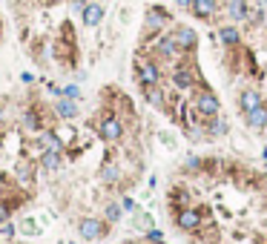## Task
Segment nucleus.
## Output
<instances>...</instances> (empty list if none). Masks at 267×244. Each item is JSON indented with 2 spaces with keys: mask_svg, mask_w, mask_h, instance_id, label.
<instances>
[{
  "mask_svg": "<svg viewBox=\"0 0 267 244\" xmlns=\"http://www.w3.org/2000/svg\"><path fill=\"white\" fill-rule=\"evenodd\" d=\"M190 104H193V109L201 115V118H213V115L221 112V100H218L216 92H213V89H207L204 84L193 92V100H190Z\"/></svg>",
  "mask_w": 267,
  "mask_h": 244,
  "instance_id": "1",
  "label": "nucleus"
},
{
  "mask_svg": "<svg viewBox=\"0 0 267 244\" xmlns=\"http://www.w3.org/2000/svg\"><path fill=\"white\" fill-rule=\"evenodd\" d=\"M135 78H138V84H141V86H155V84H161V78H164L161 64L155 60V57L138 55V57H135Z\"/></svg>",
  "mask_w": 267,
  "mask_h": 244,
  "instance_id": "2",
  "label": "nucleus"
},
{
  "mask_svg": "<svg viewBox=\"0 0 267 244\" xmlns=\"http://www.w3.org/2000/svg\"><path fill=\"white\" fill-rule=\"evenodd\" d=\"M184 55L178 46V40L173 37V32H167V35H158L155 37V43H152V57L155 60H178V57Z\"/></svg>",
  "mask_w": 267,
  "mask_h": 244,
  "instance_id": "3",
  "label": "nucleus"
},
{
  "mask_svg": "<svg viewBox=\"0 0 267 244\" xmlns=\"http://www.w3.org/2000/svg\"><path fill=\"white\" fill-rule=\"evenodd\" d=\"M98 138L107 144H118L124 138V121L118 115H104L98 121Z\"/></svg>",
  "mask_w": 267,
  "mask_h": 244,
  "instance_id": "4",
  "label": "nucleus"
},
{
  "mask_svg": "<svg viewBox=\"0 0 267 244\" xmlns=\"http://www.w3.org/2000/svg\"><path fill=\"white\" fill-rule=\"evenodd\" d=\"M167 23H170V12L161 6H150L147 9V17H144V37H150V35L158 37Z\"/></svg>",
  "mask_w": 267,
  "mask_h": 244,
  "instance_id": "5",
  "label": "nucleus"
},
{
  "mask_svg": "<svg viewBox=\"0 0 267 244\" xmlns=\"http://www.w3.org/2000/svg\"><path fill=\"white\" fill-rule=\"evenodd\" d=\"M78 233L84 241H98L109 233V221H101V218H84L78 224Z\"/></svg>",
  "mask_w": 267,
  "mask_h": 244,
  "instance_id": "6",
  "label": "nucleus"
},
{
  "mask_svg": "<svg viewBox=\"0 0 267 244\" xmlns=\"http://www.w3.org/2000/svg\"><path fill=\"white\" fill-rule=\"evenodd\" d=\"M173 221L178 230H184V233H195V230L201 227V213L195 207H181L178 213L173 215Z\"/></svg>",
  "mask_w": 267,
  "mask_h": 244,
  "instance_id": "7",
  "label": "nucleus"
},
{
  "mask_svg": "<svg viewBox=\"0 0 267 244\" xmlns=\"http://www.w3.org/2000/svg\"><path fill=\"white\" fill-rule=\"evenodd\" d=\"M170 78H173L175 89H195V86L201 84V80L195 78V72L190 69L187 64H175V69H173V75H170Z\"/></svg>",
  "mask_w": 267,
  "mask_h": 244,
  "instance_id": "8",
  "label": "nucleus"
},
{
  "mask_svg": "<svg viewBox=\"0 0 267 244\" xmlns=\"http://www.w3.org/2000/svg\"><path fill=\"white\" fill-rule=\"evenodd\" d=\"M173 37L178 40V46H181L184 55L195 52V46H198V35H195V29H190V26H175L173 29Z\"/></svg>",
  "mask_w": 267,
  "mask_h": 244,
  "instance_id": "9",
  "label": "nucleus"
},
{
  "mask_svg": "<svg viewBox=\"0 0 267 244\" xmlns=\"http://www.w3.org/2000/svg\"><path fill=\"white\" fill-rule=\"evenodd\" d=\"M244 124L253 129V132H261V129H267V104L261 100L256 109H250V112L244 115Z\"/></svg>",
  "mask_w": 267,
  "mask_h": 244,
  "instance_id": "10",
  "label": "nucleus"
},
{
  "mask_svg": "<svg viewBox=\"0 0 267 244\" xmlns=\"http://www.w3.org/2000/svg\"><path fill=\"white\" fill-rule=\"evenodd\" d=\"M190 12H193L198 21H210V17L218 12V3L216 0H193V3H190Z\"/></svg>",
  "mask_w": 267,
  "mask_h": 244,
  "instance_id": "11",
  "label": "nucleus"
},
{
  "mask_svg": "<svg viewBox=\"0 0 267 244\" xmlns=\"http://www.w3.org/2000/svg\"><path fill=\"white\" fill-rule=\"evenodd\" d=\"M141 89H144V98H147V104H150V107H155V109H164L167 107V92L161 89V84L141 86Z\"/></svg>",
  "mask_w": 267,
  "mask_h": 244,
  "instance_id": "12",
  "label": "nucleus"
},
{
  "mask_svg": "<svg viewBox=\"0 0 267 244\" xmlns=\"http://www.w3.org/2000/svg\"><path fill=\"white\" fill-rule=\"evenodd\" d=\"M261 100H264V98H261V92H259V89H244V92L238 95V109H241V112L247 115L250 109H256V107H259Z\"/></svg>",
  "mask_w": 267,
  "mask_h": 244,
  "instance_id": "13",
  "label": "nucleus"
},
{
  "mask_svg": "<svg viewBox=\"0 0 267 244\" xmlns=\"http://www.w3.org/2000/svg\"><path fill=\"white\" fill-rule=\"evenodd\" d=\"M227 129H230V124L224 121V118H218V115H213V118H204V132H207L210 138L227 135Z\"/></svg>",
  "mask_w": 267,
  "mask_h": 244,
  "instance_id": "14",
  "label": "nucleus"
},
{
  "mask_svg": "<svg viewBox=\"0 0 267 244\" xmlns=\"http://www.w3.org/2000/svg\"><path fill=\"white\" fill-rule=\"evenodd\" d=\"M80 17H84V26H98L104 21V6L101 3H87L84 12H80Z\"/></svg>",
  "mask_w": 267,
  "mask_h": 244,
  "instance_id": "15",
  "label": "nucleus"
},
{
  "mask_svg": "<svg viewBox=\"0 0 267 244\" xmlns=\"http://www.w3.org/2000/svg\"><path fill=\"white\" fill-rule=\"evenodd\" d=\"M218 40H221V46H238L241 43V32H238L236 26H221L218 29Z\"/></svg>",
  "mask_w": 267,
  "mask_h": 244,
  "instance_id": "16",
  "label": "nucleus"
},
{
  "mask_svg": "<svg viewBox=\"0 0 267 244\" xmlns=\"http://www.w3.org/2000/svg\"><path fill=\"white\" fill-rule=\"evenodd\" d=\"M55 112H58L60 118H66V121H69V118H75V115H78V104H75L72 98H58V104H55Z\"/></svg>",
  "mask_w": 267,
  "mask_h": 244,
  "instance_id": "17",
  "label": "nucleus"
},
{
  "mask_svg": "<svg viewBox=\"0 0 267 244\" xmlns=\"http://www.w3.org/2000/svg\"><path fill=\"white\" fill-rule=\"evenodd\" d=\"M23 129H26V132H32V135L44 132V121H40V115H37L35 109H29V112L23 115Z\"/></svg>",
  "mask_w": 267,
  "mask_h": 244,
  "instance_id": "18",
  "label": "nucleus"
},
{
  "mask_svg": "<svg viewBox=\"0 0 267 244\" xmlns=\"http://www.w3.org/2000/svg\"><path fill=\"white\" fill-rule=\"evenodd\" d=\"M227 14H230L233 21H247V17H250L247 0H230V6H227Z\"/></svg>",
  "mask_w": 267,
  "mask_h": 244,
  "instance_id": "19",
  "label": "nucleus"
},
{
  "mask_svg": "<svg viewBox=\"0 0 267 244\" xmlns=\"http://www.w3.org/2000/svg\"><path fill=\"white\" fill-rule=\"evenodd\" d=\"M40 164H44L46 170L55 172V170L60 167V152H58V150H46V152H40Z\"/></svg>",
  "mask_w": 267,
  "mask_h": 244,
  "instance_id": "20",
  "label": "nucleus"
},
{
  "mask_svg": "<svg viewBox=\"0 0 267 244\" xmlns=\"http://www.w3.org/2000/svg\"><path fill=\"white\" fill-rule=\"evenodd\" d=\"M121 210H124L121 204H109V207H107V221L109 224H118V221H121V215H124Z\"/></svg>",
  "mask_w": 267,
  "mask_h": 244,
  "instance_id": "21",
  "label": "nucleus"
},
{
  "mask_svg": "<svg viewBox=\"0 0 267 244\" xmlns=\"http://www.w3.org/2000/svg\"><path fill=\"white\" fill-rule=\"evenodd\" d=\"M118 175H121V172H118L115 164H107V167L101 170V178H104V181H118Z\"/></svg>",
  "mask_w": 267,
  "mask_h": 244,
  "instance_id": "22",
  "label": "nucleus"
},
{
  "mask_svg": "<svg viewBox=\"0 0 267 244\" xmlns=\"http://www.w3.org/2000/svg\"><path fill=\"white\" fill-rule=\"evenodd\" d=\"M147 241L150 244H164V233H161V230H147Z\"/></svg>",
  "mask_w": 267,
  "mask_h": 244,
  "instance_id": "23",
  "label": "nucleus"
},
{
  "mask_svg": "<svg viewBox=\"0 0 267 244\" xmlns=\"http://www.w3.org/2000/svg\"><path fill=\"white\" fill-rule=\"evenodd\" d=\"M58 98H72V100H78V98H80V89H78V86H66V89H60Z\"/></svg>",
  "mask_w": 267,
  "mask_h": 244,
  "instance_id": "24",
  "label": "nucleus"
},
{
  "mask_svg": "<svg viewBox=\"0 0 267 244\" xmlns=\"http://www.w3.org/2000/svg\"><path fill=\"white\" fill-rule=\"evenodd\" d=\"M9 215H12V210H9V204H3V201H0V227H3V224L9 221Z\"/></svg>",
  "mask_w": 267,
  "mask_h": 244,
  "instance_id": "25",
  "label": "nucleus"
},
{
  "mask_svg": "<svg viewBox=\"0 0 267 244\" xmlns=\"http://www.w3.org/2000/svg\"><path fill=\"white\" fill-rule=\"evenodd\" d=\"M17 175H20L23 181H29V178H32V170H29V164H20V170H17Z\"/></svg>",
  "mask_w": 267,
  "mask_h": 244,
  "instance_id": "26",
  "label": "nucleus"
},
{
  "mask_svg": "<svg viewBox=\"0 0 267 244\" xmlns=\"http://www.w3.org/2000/svg\"><path fill=\"white\" fill-rule=\"evenodd\" d=\"M121 207L127 210V213H132V210H135V201H132L130 195H124V201H121Z\"/></svg>",
  "mask_w": 267,
  "mask_h": 244,
  "instance_id": "27",
  "label": "nucleus"
},
{
  "mask_svg": "<svg viewBox=\"0 0 267 244\" xmlns=\"http://www.w3.org/2000/svg\"><path fill=\"white\" fill-rule=\"evenodd\" d=\"M201 167V158H190L187 161V170H198Z\"/></svg>",
  "mask_w": 267,
  "mask_h": 244,
  "instance_id": "28",
  "label": "nucleus"
},
{
  "mask_svg": "<svg viewBox=\"0 0 267 244\" xmlns=\"http://www.w3.org/2000/svg\"><path fill=\"white\" fill-rule=\"evenodd\" d=\"M3 236H6V238H12V236H15V227H12V224H3Z\"/></svg>",
  "mask_w": 267,
  "mask_h": 244,
  "instance_id": "29",
  "label": "nucleus"
},
{
  "mask_svg": "<svg viewBox=\"0 0 267 244\" xmlns=\"http://www.w3.org/2000/svg\"><path fill=\"white\" fill-rule=\"evenodd\" d=\"M190 3L193 0H175V6H181V9H190Z\"/></svg>",
  "mask_w": 267,
  "mask_h": 244,
  "instance_id": "30",
  "label": "nucleus"
},
{
  "mask_svg": "<svg viewBox=\"0 0 267 244\" xmlns=\"http://www.w3.org/2000/svg\"><path fill=\"white\" fill-rule=\"evenodd\" d=\"M0 121H3V107H0Z\"/></svg>",
  "mask_w": 267,
  "mask_h": 244,
  "instance_id": "31",
  "label": "nucleus"
},
{
  "mask_svg": "<svg viewBox=\"0 0 267 244\" xmlns=\"http://www.w3.org/2000/svg\"><path fill=\"white\" fill-rule=\"evenodd\" d=\"M264 158H267V150H264Z\"/></svg>",
  "mask_w": 267,
  "mask_h": 244,
  "instance_id": "32",
  "label": "nucleus"
}]
</instances>
